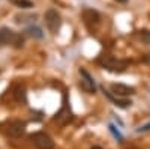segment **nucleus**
<instances>
[{"label":"nucleus","mask_w":150,"mask_h":149,"mask_svg":"<svg viewBox=\"0 0 150 149\" xmlns=\"http://www.w3.org/2000/svg\"><path fill=\"white\" fill-rule=\"evenodd\" d=\"M99 63L104 66V69L111 71V72H123L125 69H126V62L114 59V57H111V56L102 57L101 60H99Z\"/></svg>","instance_id":"1"},{"label":"nucleus","mask_w":150,"mask_h":149,"mask_svg":"<svg viewBox=\"0 0 150 149\" xmlns=\"http://www.w3.org/2000/svg\"><path fill=\"white\" fill-rule=\"evenodd\" d=\"M32 142L38 149H54V142L45 133H35L32 134Z\"/></svg>","instance_id":"2"},{"label":"nucleus","mask_w":150,"mask_h":149,"mask_svg":"<svg viewBox=\"0 0 150 149\" xmlns=\"http://www.w3.org/2000/svg\"><path fill=\"white\" fill-rule=\"evenodd\" d=\"M45 23H47V27L50 29V32L57 33L60 26H62V18L57 14V11L54 9H48L47 14H45Z\"/></svg>","instance_id":"3"},{"label":"nucleus","mask_w":150,"mask_h":149,"mask_svg":"<svg viewBox=\"0 0 150 149\" xmlns=\"http://www.w3.org/2000/svg\"><path fill=\"white\" fill-rule=\"evenodd\" d=\"M11 42H15L17 47H20L23 44V39L20 38V36H17L11 29H6V27L0 29V47H3L6 44H11Z\"/></svg>","instance_id":"4"},{"label":"nucleus","mask_w":150,"mask_h":149,"mask_svg":"<svg viewBox=\"0 0 150 149\" xmlns=\"http://www.w3.org/2000/svg\"><path fill=\"white\" fill-rule=\"evenodd\" d=\"M24 131H26V122H21V120L11 122L8 125V128H6V134L9 135V137H12V139L21 137V135L24 134Z\"/></svg>","instance_id":"5"},{"label":"nucleus","mask_w":150,"mask_h":149,"mask_svg":"<svg viewBox=\"0 0 150 149\" xmlns=\"http://www.w3.org/2000/svg\"><path fill=\"white\" fill-rule=\"evenodd\" d=\"M80 76H81V88L87 92V93H95L96 86H95V80L86 69H80Z\"/></svg>","instance_id":"6"},{"label":"nucleus","mask_w":150,"mask_h":149,"mask_svg":"<svg viewBox=\"0 0 150 149\" xmlns=\"http://www.w3.org/2000/svg\"><path fill=\"white\" fill-rule=\"evenodd\" d=\"M54 120L59 123V125H66L68 122H71V120H72V115H71V110H69V107H68V103H66V101H65L63 107H62V110L56 115Z\"/></svg>","instance_id":"7"},{"label":"nucleus","mask_w":150,"mask_h":149,"mask_svg":"<svg viewBox=\"0 0 150 149\" xmlns=\"http://www.w3.org/2000/svg\"><path fill=\"white\" fill-rule=\"evenodd\" d=\"M135 91L126 84H120V83H114L111 84V93H114L116 96H126V95H132Z\"/></svg>","instance_id":"8"},{"label":"nucleus","mask_w":150,"mask_h":149,"mask_svg":"<svg viewBox=\"0 0 150 149\" xmlns=\"http://www.w3.org/2000/svg\"><path fill=\"white\" fill-rule=\"evenodd\" d=\"M83 18L87 26H93V24L99 23V14L93 9H84L83 11Z\"/></svg>","instance_id":"9"},{"label":"nucleus","mask_w":150,"mask_h":149,"mask_svg":"<svg viewBox=\"0 0 150 149\" xmlns=\"http://www.w3.org/2000/svg\"><path fill=\"white\" fill-rule=\"evenodd\" d=\"M104 92H105V95H107V96H108V98H110L111 101L114 103V104H116L117 107L126 108V107H129V106L132 104L131 101H128V99H122V98H117V96H116L114 93H111V92H108V91H104Z\"/></svg>","instance_id":"10"},{"label":"nucleus","mask_w":150,"mask_h":149,"mask_svg":"<svg viewBox=\"0 0 150 149\" xmlns=\"http://www.w3.org/2000/svg\"><path fill=\"white\" fill-rule=\"evenodd\" d=\"M26 33H27L29 36H33V38H38V39H41L42 36H44L42 30H41L39 27H36V26H30V27H27V29H26Z\"/></svg>","instance_id":"11"},{"label":"nucleus","mask_w":150,"mask_h":149,"mask_svg":"<svg viewBox=\"0 0 150 149\" xmlns=\"http://www.w3.org/2000/svg\"><path fill=\"white\" fill-rule=\"evenodd\" d=\"M15 99L18 103H26V91L24 88H17L15 91Z\"/></svg>","instance_id":"12"},{"label":"nucleus","mask_w":150,"mask_h":149,"mask_svg":"<svg viewBox=\"0 0 150 149\" xmlns=\"http://www.w3.org/2000/svg\"><path fill=\"white\" fill-rule=\"evenodd\" d=\"M14 5H17L20 8H32L33 6L30 0H14Z\"/></svg>","instance_id":"13"},{"label":"nucleus","mask_w":150,"mask_h":149,"mask_svg":"<svg viewBox=\"0 0 150 149\" xmlns=\"http://www.w3.org/2000/svg\"><path fill=\"white\" fill-rule=\"evenodd\" d=\"M110 131H111L112 134H114V137H117V139H119L120 142H123V137H122V134H120V133H119V131L116 130V127H114V125H110Z\"/></svg>","instance_id":"14"},{"label":"nucleus","mask_w":150,"mask_h":149,"mask_svg":"<svg viewBox=\"0 0 150 149\" xmlns=\"http://www.w3.org/2000/svg\"><path fill=\"white\" fill-rule=\"evenodd\" d=\"M138 133H146V131H150V122L147 123V125H143V127H140L138 130H137Z\"/></svg>","instance_id":"15"},{"label":"nucleus","mask_w":150,"mask_h":149,"mask_svg":"<svg viewBox=\"0 0 150 149\" xmlns=\"http://www.w3.org/2000/svg\"><path fill=\"white\" fill-rule=\"evenodd\" d=\"M117 2H120V3H126L128 0H117Z\"/></svg>","instance_id":"16"},{"label":"nucleus","mask_w":150,"mask_h":149,"mask_svg":"<svg viewBox=\"0 0 150 149\" xmlns=\"http://www.w3.org/2000/svg\"><path fill=\"white\" fill-rule=\"evenodd\" d=\"M92 149H102V148H101V146H93Z\"/></svg>","instance_id":"17"}]
</instances>
